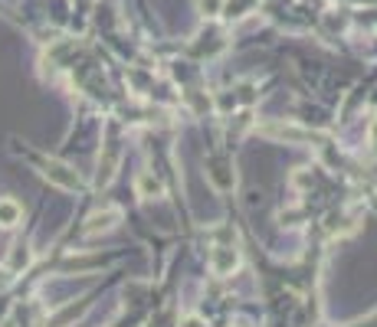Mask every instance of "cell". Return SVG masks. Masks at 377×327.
<instances>
[{"label":"cell","mask_w":377,"mask_h":327,"mask_svg":"<svg viewBox=\"0 0 377 327\" xmlns=\"http://www.w3.org/2000/svg\"><path fill=\"white\" fill-rule=\"evenodd\" d=\"M20 220V207L14 200H0V226H14Z\"/></svg>","instance_id":"cell-1"}]
</instances>
